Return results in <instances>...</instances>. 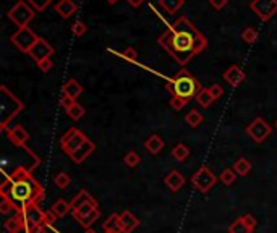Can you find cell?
I'll use <instances>...</instances> for the list:
<instances>
[{
    "label": "cell",
    "instance_id": "cell-1",
    "mask_svg": "<svg viewBox=\"0 0 277 233\" xmlns=\"http://www.w3.org/2000/svg\"><path fill=\"white\" fill-rule=\"evenodd\" d=\"M31 173L26 167H18L11 173H5V180L0 185V198L13 201L18 211L39 204L44 199V186Z\"/></svg>",
    "mask_w": 277,
    "mask_h": 233
},
{
    "label": "cell",
    "instance_id": "cell-2",
    "mask_svg": "<svg viewBox=\"0 0 277 233\" xmlns=\"http://www.w3.org/2000/svg\"><path fill=\"white\" fill-rule=\"evenodd\" d=\"M167 91L172 94V96H178L182 97V99L190 101L199 94V91L203 89L201 83H199L195 76H193L188 70L182 68L178 71V73L172 78V80L167 83Z\"/></svg>",
    "mask_w": 277,
    "mask_h": 233
},
{
    "label": "cell",
    "instance_id": "cell-3",
    "mask_svg": "<svg viewBox=\"0 0 277 233\" xmlns=\"http://www.w3.org/2000/svg\"><path fill=\"white\" fill-rule=\"evenodd\" d=\"M201 34V32H199ZM199 34H191V32H183V31H173L172 32V49L169 54L178 65H186L193 57V45H195V39Z\"/></svg>",
    "mask_w": 277,
    "mask_h": 233
},
{
    "label": "cell",
    "instance_id": "cell-4",
    "mask_svg": "<svg viewBox=\"0 0 277 233\" xmlns=\"http://www.w3.org/2000/svg\"><path fill=\"white\" fill-rule=\"evenodd\" d=\"M0 96H2V99H0V112H2V116H0V128L5 131L8 123L21 112L24 106L16 96L10 93L7 86H0Z\"/></svg>",
    "mask_w": 277,
    "mask_h": 233
},
{
    "label": "cell",
    "instance_id": "cell-5",
    "mask_svg": "<svg viewBox=\"0 0 277 233\" xmlns=\"http://www.w3.org/2000/svg\"><path fill=\"white\" fill-rule=\"evenodd\" d=\"M16 214L23 220V227L26 233H42L44 227L47 225L46 211H42L39 204L26 206L24 209L18 211Z\"/></svg>",
    "mask_w": 277,
    "mask_h": 233
},
{
    "label": "cell",
    "instance_id": "cell-6",
    "mask_svg": "<svg viewBox=\"0 0 277 233\" xmlns=\"http://www.w3.org/2000/svg\"><path fill=\"white\" fill-rule=\"evenodd\" d=\"M216 183H217L216 175L211 172V168L204 167V165L199 167L198 170L193 173V177H191V185L195 186L199 193H203V194H208L212 188H214Z\"/></svg>",
    "mask_w": 277,
    "mask_h": 233
},
{
    "label": "cell",
    "instance_id": "cell-7",
    "mask_svg": "<svg viewBox=\"0 0 277 233\" xmlns=\"http://www.w3.org/2000/svg\"><path fill=\"white\" fill-rule=\"evenodd\" d=\"M37 39L39 37L34 34V31L28 28V26H24V28H20L13 36H11V44H13L20 52L28 54L31 47L37 42Z\"/></svg>",
    "mask_w": 277,
    "mask_h": 233
},
{
    "label": "cell",
    "instance_id": "cell-8",
    "mask_svg": "<svg viewBox=\"0 0 277 233\" xmlns=\"http://www.w3.org/2000/svg\"><path fill=\"white\" fill-rule=\"evenodd\" d=\"M34 10L31 8V6L26 3V2H23V0H20L13 8H11L8 11V18L13 21L18 28H24V26H28L31 19L34 18Z\"/></svg>",
    "mask_w": 277,
    "mask_h": 233
},
{
    "label": "cell",
    "instance_id": "cell-9",
    "mask_svg": "<svg viewBox=\"0 0 277 233\" xmlns=\"http://www.w3.org/2000/svg\"><path fill=\"white\" fill-rule=\"evenodd\" d=\"M86 139L88 138L85 136V133H81L78 128H70L60 138V147L65 151L67 155H72Z\"/></svg>",
    "mask_w": 277,
    "mask_h": 233
},
{
    "label": "cell",
    "instance_id": "cell-10",
    "mask_svg": "<svg viewBox=\"0 0 277 233\" xmlns=\"http://www.w3.org/2000/svg\"><path fill=\"white\" fill-rule=\"evenodd\" d=\"M250 6L261 21H268L277 13V0H251Z\"/></svg>",
    "mask_w": 277,
    "mask_h": 233
},
{
    "label": "cell",
    "instance_id": "cell-11",
    "mask_svg": "<svg viewBox=\"0 0 277 233\" xmlns=\"http://www.w3.org/2000/svg\"><path fill=\"white\" fill-rule=\"evenodd\" d=\"M271 131H273V129H271V126L268 125V121L264 118H261V116L255 118L247 128L248 136L255 142H258V144H261V142L266 141V138L271 134Z\"/></svg>",
    "mask_w": 277,
    "mask_h": 233
},
{
    "label": "cell",
    "instance_id": "cell-12",
    "mask_svg": "<svg viewBox=\"0 0 277 233\" xmlns=\"http://www.w3.org/2000/svg\"><path fill=\"white\" fill-rule=\"evenodd\" d=\"M256 225H258V220L251 214H245V216L238 217L230 224L229 233H253Z\"/></svg>",
    "mask_w": 277,
    "mask_h": 233
},
{
    "label": "cell",
    "instance_id": "cell-13",
    "mask_svg": "<svg viewBox=\"0 0 277 233\" xmlns=\"http://www.w3.org/2000/svg\"><path fill=\"white\" fill-rule=\"evenodd\" d=\"M52 54H54V47L46 41V39H42V37L37 39V42L28 52V55L33 58V60H36V63L46 60V58H50V57H52Z\"/></svg>",
    "mask_w": 277,
    "mask_h": 233
},
{
    "label": "cell",
    "instance_id": "cell-14",
    "mask_svg": "<svg viewBox=\"0 0 277 233\" xmlns=\"http://www.w3.org/2000/svg\"><path fill=\"white\" fill-rule=\"evenodd\" d=\"M5 134H7V138L13 142V146L16 147H24L26 146V142L29 141V133L28 129L21 126V125H16L13 128H7L5 129Z\"/></svg>",
    "mask_w": 277,
    "mask_h": 233
},
{
    "label": "cell",
    "instance_id": "cell-15",
    "mask_svg": "<svg viewBox=\"0 0 277 233\" xmlns=\"http://www.w3.org/2000/svg\"><path fill=\"white\" fill-rule=\"evenodd\" d=\"M94 151H96V144L88 138L72 155H70V159H72L75 164H81V162H85Z\"/></svg>",
    "mask_w": 277,
    "mask_h": 233
},
{
    "label": "cell",
    "instance_id": "cell-16",
    "mask_svg": "<svg viewBox=\"0 0 277 233\" xmlns=\"http://www.w3.org/2000/svg\"><path fill=\"white\" fill-rule=\"evenodd\" d=\"M224 80L227 81L232 88H237V86H240V84L245 81V73L242 71V68L238 67V65H232L230 68L225 70Z\"/></svg>",
    "mask_w": 277,
    "mask_h": 233
},
{
    "label": "cell",
    "instance_id": "cell-17",
    "mask_svg": "<svg viewBox=\"0 0 277 233\" xmlns=\"http://www.w3.org/2000/svg\"><path fill=\"white\" fill-rule=\"evenodd\" d=\"M164 183L165 186L169 188L170 191H178V190H182L183 185H185V177L182 173H180L178 170H172L165 175V178H164Z\"/></svg>",
    "mask_w": 277,
    "mask_h": 233
},
{
    "label": "cell",
    "instance_id": "cell-18",
    "mask_svg": "<svg viewBox=\"0 0 277 233\" xmlns=\"http://www.w3.org/2000/svg\"><path fill=\"white\" fill-rule=\"evenodd\" d=\"M120 222H122V233H132L139 225L138 217L133 216L130 211H124L120 214Z\"/></svg>",
    "mask_w": 277,
    "mask_h": 233
},
{
    "label": "cell",
    "instance_id": "cell-19",
    "mask_svg": "<svg viewBox=\"0 0 277 233\" xmlns=\"http://www.w3.org/2000/svg\"><path fill=\"white\" fill-rule=\"evenodd\" d=\"M169 31H183V32H191V34H199V32H201V31H199L198 28H196V26L195 24H193L191 21H190V19L188 18H186V16H182V18H178L177 19V21L175 23H173L172 26H169Z\"/></svg>",
    "mask_w": 277,
    "mask_h": 233
},
{
    "label": "cell",
    "instance_id": "cell-20",
    "mask_svg": "<svg viewBox=\"0 0 277 233\" xmlns=\"http://www.w3.org/2000/svg\"><path fill=\"white\" fill-rule=\"evenodd\" d=\"M144 146H146V149H147V152L152 154V155H156V154H159V152L164 149L165 142H164V139L160 138V136H159L157 133H154V134H151L149 138L146 139Z\"/></svg>",
    "mask_w": 277,
    "mask_h": 233
},
{
    "label": "cell",
    "instance_id": "cell-21",
    "mask_svg": "<svg viewBox=\"0 0 277 233\" xmlns=\"http://www.w3.org/2000/svg\"><path fill=\"white\" fill-rule=\"evenodd\" d=\"M55 11L59 13L62 18L68 19L76 11V5L73 0H60V2L55 5Z\"/></svg>",
    "mask_w": 277,
    "mask_h": 233
},
{
    "label": "cell",
    "instance_id": "cell-22",
    "mask_svg": "<svg viewBox=\"0 0 277 233\" xmlns=\"http://www.w3.org/2000/svg\"><path fill=\"white\" fill-rule=\"evenodd\" d=\"M88 203H98V201L91 196V193H88L86 190H80L78 194L70 201V206H72V211H75V209H78V207H81L83 204H88Z\"/></svg>",
    "mask_w": 277,
    "mask_h": 233
},
{
    "label": "cell",
    "instance_id": "cell-23",
    "mask_svg": "<svg viewBox=\"0 0 277 233\" xmlns=\"http://www.w3.org/2000/svg\"><path fill=\"white\" fill-rule=\"evenodd\" d=\"M3 230H5V233H20L21 230H24L23 220L20 219V216H18V214H15L13 217H10V219L5 220Z\"/></svg>",
    "mask_w": 277,
    "mask_h": 233
},
{
    "label": "cell",
    "instance_id": "cell-24",
    "mask_svg": "<svg viewBox=\"0 0 277 233\" xmlns=\"http://www.w3.org/2000/svg\"><path fill=\"white\" fill-rule=\"evenodd\" d=\"M98 207H99L98 203H88V204H83L81 207H78V209L72 211V216H73L75 220H78V222H81L83 219L88 217L89 214L94 212L96 209H98Z\"/></svg>",
    "mask_w": 277,
    "mask_h": 233
},
{
    "label": "cell",
    "instance_id": "cell-25",
    "mask_svg": "<svg viewBox=\"0 0 277 233\" xmlns=\"http://www.w3.org/2000/svg\"><path fill=\"white\" fill-rule=\"evenodd\" d=\"M62 91H63V94L73 97V99H78L83 93V86L76 80H68L65 84H63Z\"/></svg>",
    "mask_w": 277,
    "mask_h": 233
},
{
    "label": "cell",
    "instance_id": "cell-26",
    "mask_svg": "<svg viewBox=\"0 0 277 233\" xmlns=\"http://www.w3.org/2000/svg\"><path fill=\"white\" fill-rule=\"evenodd\" d=\"M50 211H52L59 219H62V217H65L68 212H72V206H70V203L65 199H57L54 206L50 207Z\"/></svg>",
    "mask_w": 277,
    "mask_h": 233
},
{
    "label": "cell",
    "instance_id": "cell-27",
    "mask_svg": "<svg viewBox=\"0 0 277 233\" xmlns=\"http://www.w3.org/2000/svg\"><path fill=\"white\" fill-rule=\"evenodd\" d=\"M104 232H115L122 233V222H120V214H112L109 216L104 222Z\"/></svg>",
    "mask_w": 277,
    "mask_h": 233
},
{
    "label": "cell",
    "instance_id": "cell-28",
    "mask_svg": "<svg viewBox=\"0 0 277 233\" xmlns=\"http://www.w3.org/2000/svg\"><path fill=\"white\" fill-rule=\"evenodd\" d=\"M234 170L237 175H240V177H247V175L251 172V162L245 157H240L234 164Z\"/></svg>",
    "mask_w": 277,
    "mask_h": 233
},
{
    "label": "cell",
    "instance_id": "cell-29",
    "mask_svg": "<svg viewBox=\"0 0 277 233\" xmlns=\"http://www.w3.org/2000/svg\"><path fill=\"white\" fill-rule=\"evenodd\" d=\"M188 155H190V149H188V146L182 144V142L172 149V157L177 162H185L186 159H188Z\"/></svg>",
    "mask_w": 277,
    "mask_h": 233
},
{
    "label": "cell",
    "instance_id": "cell-30",
    "mask_svg": "<svg viewBox=\"0 0 277 233\" xmlns=\"http://www.w3.org/2000/svg\"><path fill=\"white\" fill-rule=\"evenodd\" d=\"M159 3L167 13H170L172 15V13H177L180 8H182L185 0H159Z\"/></svg>",
    "mask_w": 277,
    "mask_h": 233
},
{
    "label": "cell",
    "instance_id": "cell-31",
    "mask_svg": "<svg viewBox=\"0 0 277 233\" xmlns=\"http://www.w3.org/2000/svg\"><path fill=\"white\" fill-rule=\"evenodd\" d=\"M196 102H198L203 109H208V107L211 106V104L214 102V97H212L209 88H208V89L203 88L201 91H199V94L196 96Z\"/></svg>",
    "mask_w": 277,
    "mask_h": 233
},
{
    "label": "cell",
    "instance_id": "cell-32",
    "mask_svg": "<svg viewBox=\"0 0 277 233\" xmlns=\"http://www.w3.org/2000/svg\"><path fill=\"white\" fill-rule=\"evenodd\" d=\"M185 120H186V123H188V125H190L191 128H196V126H199V125H201V123H203L204 116H203L201 112H199V110L193 109V110H190L188 114H186Z\"/></svg>",
    "mask_w": 277,
    "mask_h": 233
},
{
    "label": "cell",
    "instance_id": "cell-33",
    "mask_svg": "<svg viewBox=\"0 0 277 233\" xmlns=\"http://www.w3.org/2000/svg\"><path fill=\"white\" fill-rule=\"evenodd\" d=\"M85 114H86L85 107L80 106L78 102H75L73 106L67 110V115H68L72 120H75V121H76V120H80V118H83V116H85Z\"/></svg>",
    "mask_w": 277,
    "mask_h": 233
},
{
    "label": "cell",
    "instance_id": "cell-34",
    "mask_svg": "<svg viewBox=\"0 0 277 233\" xmlns=\"http://www.w3.org/2000/svg\"><path fill=\"white\" fill-rule=\"evenodd\" d=\"M124 162H125V165H127V167L135 168V167H138V165H139V162H141V155H139L137 151H130V152H127V154H125Z\"/></svg>",
    "mask_w": 277,
    "mask_h": 233
},
{
    "label": "cell",
    "instance_id": "cell-35",
    "mask_svg": "<svg viewBox=\"0 0 277 233\" xmlns=\"http://www.w3.org/2000/svg\"><path fill=\"white\" fill-rule=\"evenodd\" d=\"M54 183L59 186L60 190H65V188H68L70 183H72V178H70V175H67L65 172H60V173L55 175Z\"/></svg>",
    "mask_w": 277,
    "mask_h": 233
},
{
    "label": "cell",
    "instance_id": "cell-36",
    "mask_svg": "<svg viewBox=\"0 0 277 233\" xmlns=\"http://www.w3.org/2000/svg\"><path fill=\"white\" fill-rule=\"evenodd\" d=\"M237 180V173L234 168H225V170L221 173V181L225 185V186H230L234 185Z\"/></svg>",
    "mask_w": 277,
    "mask_h": 233
},
{
    "label": "cell",
    "instance_id": "cell-37",
    "mask_svg": "<svg viewBox=\"0 0 277 233\" xmlns=\"http://www.w3.org/2000/svg\"><path fill=\"white\" fill-rule=\"evenodd\" d=\"M0 212L3 214V216H8L11 212H18L16 206L13 204V201H10L8 198H2V203H0Z\"/></svg>",
    "mask_w": 277,
    "mask_h": 233
},
{
    "label": "cell",
    "instance_id": "cell-38",
    "mask_svg": "<svg viewBox=\"0 0 277 233\" xmlns=\"http://www.w3.org/2000/svg\"><path fill=\"white\" fill-rule=\"evenodd\" d=\"M208 47V39H206V36L203 34H199L196 39H195V45H193V52H195V55H198V54H201V52Z\"/></svg>",
    "mask_w": 277,
    "mask_h": 233
},
{
    "label": "cell",
    "instance_id": "cell-39",
    "mask_svg": "<svg viewBox=\"0 0 277 233\" xmlns=\"http://www.w3.org/2000/svg\"><path fill=\"white\" fill-rule=\"evenodd\" d=\"M157 42L162 49H165L167 52H170V49H172V31H165L164 34H160V37L157 39Z\"/></svg>",
    "mask_w": 277,
    "mask_h": 233
},
{
    "label": "cell",
    "instance_id": "cell-40",
    "mask_svg": "<svg viewBox=\"0 0 277 233\" xmlns=\"http://www.w3.org/2000/svg\"><path fill=\"white\" fill-rule=\"evenodd\" d=\"M101 217V211L99 209H96L94 212H91V214H89V216L88 217H85V219H83L81 220V227H85V229L88 230V229H91V225L96 222V220H98Z\"/></svg>",
    "mask_w": 277,
    "mask_h": 233
},
{
    "label": "cell",
    "instance_id": "cell-41",
    "mask_svg": "<svg viewBox=\"0 0 277 233\" xmlns=\"http://www.w3.org/2000/svg\"><path fill=\"white\" fill-rule=\"evenodd\" d=\"M242 39L247 44H255L258 39V31L255 28H247L242 32Z\"/></svg>",
    "mask_w": 277,
    "mask_h": 233
},
{
    "label": "cell",
    "instance_id": "cell-42",
    "mask_svg": "<svg viewBox=\"0 0 277 233\" xmlns=\"http://www.w3.org/2000/svg\"><path fill=\"white\" fill-rule=\"evenodd\" d=\"M186 104H188V101L182 99V97H178V96H172L170 97V106H172L173 110H182Z\"/></svg>",
    "mask_w": 277,
    "mask_h": 233
},
{
    "label": "cell",
    "instance_id": "cell-43",
    "mask_svg": "<svg viewBox=\"0 0 277 233\" xmlns=\"http://www.w3.org/2000/svg\"><path fill=\"white\" fill-rule=\"evenodd\" d=\"M26 2L31 3V6H33L34 10L37 11H44L47 8V5L52 2V0H26Z\"/></svg>",
    "mask_w": 277,
    "mask_h": 233
},
{
    "label": "cell",
    "instance_id": "cell-44",
    "mask_svg": "<svg viewBox=\"0 0 277 233\" xmlns=\"http://www.w3.org/2000/svg\"><path fill=\"white\" fill-rule=\"evenodd\" d=\"M72 31H73V34L75 36H83V34H86V31H88V28H86V24L83 23V21H76L73 26H72Z\"/></svg>",
    "mask_w": 277,
    "mask_h": 233
},
{
    "label": "cell",
    "instance_id": "cell-45",
    "mask_svg": "<svg viewBox=\"0 0 277 233\" xmlns=\"http://www.w3.org/2000/svg\"><path fill=\"white\" fill-rule=\"evenodd\" d=\"M76 102V99H73V97H70V96H67V94H62V97H60V106L65 109V112L73 106V104Z\"/></svg>",
    "mask_w": 277,
    "mask_h": 233
},
{
    "label": "cell",
    "instance_id": "cell-46",
    "mask_svg": "<svg viewBox=\"0 0 277 233\" xmlns=\"http://www.w3.org/2000/svg\"><path fill=\"white\" fill-rule=\"evenodd\" d=\"M37 67H39V70L42 71V73H47V71L52 70L54 62H52V58H46V60H42V62L37 63Z\"/></svg>",
    "mask_w": 277,
    "mask_h": 233
},
{
    "label": "cell",
    "instance_id": "cell-47",
    "mask_svg": "<svg viewBox=\"0 0 277 233\" xmlns=\"http://www.w3.org/2000/svg\"><path fill=\"white\" fill-rule=\"evenodd\" d=\"M209 91H211L212 97H214V101H216V99H221L222 94H224V89H222V86H221V84H217V83L212 84V86L209 88Z\"/></svg>",
    "mask_w": 277,
    "mask_h": 233
},
{
    "label": "cell",
    "instance_id": "cell-48",
    "mask_svg": "<svg viewBox=\"0 0 277 233\" xmlns=\"http://www.w3.org/2000/svg\"><path fill=\"white\" fill-rule=\"evenodd\" d=\"M122 57L127 58V60H130V62H137V58H138V52L135 50L133 47H128L124 54H122Z\"/></svg>",
    "mask_w": 277,
    "mask_h": 233
},
{
    "label": "cell",
    "instance_id": "cell-49",
    "mask_svg": "<svg viewBox=\"0 0 277 233\" xmlns=\"http://www.w3.org/2000/svg\"><path fill=\"white\" fill-rule=\"evenodd\" d=\"M227 2L229 0H209V3L214 6L216 10H221V8H224L225 5H227Z\"/></svg>",
    "mask_w": 277,
    "mask_h": 233
},
{
    "label": "cell",
    "instance_id": "cell-50",
    "mask_svg": "<svg viewBox=\"0 0 277 233\" xmlns=\"http://www.w3.org/2000/svg\"><path fill=\"white\" fill-rule=\"evenodd\" d=\"M127 2H128V5H130V6H133V8H138L139 5H143L144 0H127Z\"/></svg>",
    "mask_w": 277,
    "mask_h": 233
},
{
    "label": "cell",
    "instance_id": "cell-51",
    "mask_svg": "<svg viewBox=\"0 0 277 233\" xmlns=\"http://www.w3.org/2000/svg\"><path fill=\"white\" fill-rule=\"evenodd\" d=\"M42 233H60V232L57 229H54V225H46V227H44Z\"/></svg>",
    "mask_w": 277,
    "mask_h": 233
},
{
    "label": "cell",
    "instance_id": "cell-52",
    "mask_svg": "<svg viewBox=\"0 0 277 233\" xmlns=\"http://www.w3.org/2000/svg\"><path fill=\"white\" fill-rule=\"evenodd\" d=\"M107 2H109V3H111V5H114V3H117V2H119V0H107Z\"/></svg>",
    "mask_w": 277,
    "mask_h": 233
},
{
    "label": "cell",
    "instance_id": "cell-53",
    "mask_svg": "<svg viewBox=\"0 0 277 233\" xmlns=\"http://www.w3.org/2000/svg\"><path fill=\"white\" fill-rule=\"evenodd\" d=\"M85 233H96V232H94V230H91V229H88V230H86Z\"/></svg>",
    "mask_w": 277,
    "mask_h": 233
},
{
    "label": "cell",
    "instance_id": "cell-54",
    "mask_svg": "<svg viewBox=\"0 0 277 233\" xmlns=\"http://www.w3.org/2000/svg\"><path fill=\"white\" fill-rule=\"evenodd\" d=\"M106 233H115V232H106Z\"/></svg>",
    "mask_w": 277,
    "mask_h": 233
},
{
    "label": "cell",
    "instance_id": "cell-55",
    "mask_svg": "<svg viewBox=\"0 0 277 233\" xmlns=\"http://www.w3.org/2000/svg\"><path fill=\"white\" fill-rule=\"evenodd\" d=\"M276 126H277V121H276Z\"/></svg>",
    "mask_w": 277,
    "mask_h": 233
}]
</instances>
